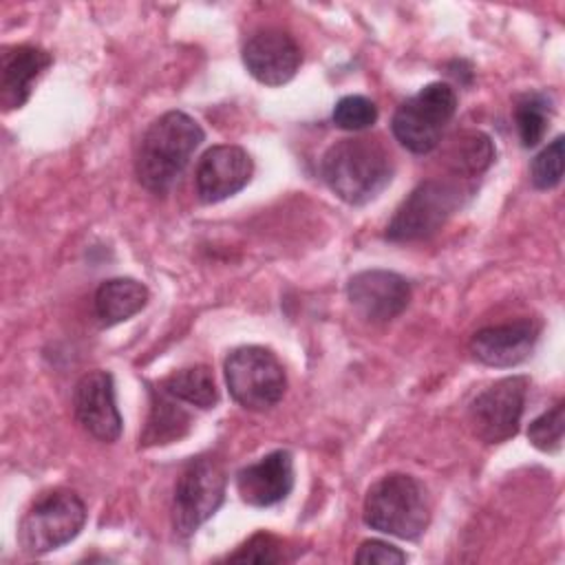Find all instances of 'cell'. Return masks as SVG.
<instances>
[{"instance_id":"cell-1","label":"cell","mask_w":565,"mask_h":565,"mask_svg":"<svg viewBox=\"0 0 565 565\" xmlns=\"http://www.w3.org/2000/svg\"><path fill=\"white\" fill-rule=\"evenodd\" d=\"M320 174L329 190L349 205L375 201L393 179V161L382 141L347 137L327 148Z\"/></svg>"},{"instance_id":"cell-2","label":"cell","mask_w":565,"mask_h":565,"mask_svg":"<svg viewBox=\"0 0 565 565\" xmlns=\"http://www.w3.org/2000/svg\"><path fill=\"white\" fill-rule=\"evenodd\" d=\"M203 137V128L188 113H163L141 137L135 159L139 183L154 194H166L188 168Z\"/></svg>"},{"instance_id":"cell-3","label":"cell","mask_w":565,"mask_h":565,"mask_svg":"<svg viewBox=\"0 0 565 565\" xmlns=\"http://www.w3.org/2000/svg\"><path fill=\"white\" fill-rule=\"evenodd\" d=\"M362 519L371 530L413 541L424 534L430 521L426 490L415 477L391 472L369 488Z\"/></svg>"},{"instance_id":"cell-4","label":"cell","mask_w":565,"mask_h":565,"mask_svg":"<svg viewBox=\"0 0 565 565\" xmlns=\"http://www.w3.org/2000/svg\"><path fill=\"white\" fill-rule=\"evenodd\" d=\"M86 523V505L73 490H51L35 499L18 525V543L29 554L53 552L73 541Z\"/></svg>"},{"instance_id":"cell-5","label":"cell","mask_w":565,"mask_h":565,"mask_svg":"<svg viewBox=\"0 0 565 565\" xmlns=\"http://www.w3.org/2000/svg\"><path fill=\"white\" fill-rule=\"evenodd\" d=\"M455 88L446 82H430L395 110L391 130L406 150L428 154L439 146L448 121L455 117Z\"/></svg>"},{"instance_id":"cell-6","label":"cell","mask_w":565,"mask_h":565,"mask_svg":"<svg viewBox=\"0 0 565 565\" xmlns=\"http://www.w3.org/2000/svg\"><path fill=\"white\" fill-rule=\"evenodd\" d=\"M223 371L232 399L247 411H269L287 391V375L280 360L258 344L234 349L225 358Z\"/></svg>"},{"instance_id":"cell-7","label":"cell","mask_w":565,"mask_h":565,"mask_svg":"<svg viewBox=\"0 0 565 565\" xmlns=\"http://www.w3.org/2000/svg\"><path fill=\"white\" fill-rule=\"evenodd\" d=\"M227 477L212 457H196L181 470L172 494V527L179 536L194 534L223 503Z\"/></svg>"},{"instance_id":"cell-8","label":"cell","mask_w":565,"mask_h":565,"mask_svg":"<svg viewBox=\"0 0 565 565\" xmlns=\"http://www.w3.org/2000/svg\"><path fill=\"white\" fill-rule=\"evenodd\" d=\"M461 205V188L452 181H422L395 210L384 236L395 243L422 241L441 230V225Z\"/></svg>"},{"instance_id":"cell-9","label":"cell","mask_w":565,"mask_h":565,"mask_svg":"<svg viewBox=\"0 0 565 565\" xmlns=\"http://www.w3.org/2000/svg\"><path fill=\"white\" fill-rule=\"evenodd\" d=\"M527 384L530 380L525 375H508L483 388L470 402L468 422L481 441L501 444L519 433Z\"/></svg>"},{"instance_id":"cell-10","label":"cell","mask_w":565,"mask_h":565,"mask_svg":"<svg viewBox=\"0 0 565 565\" xmlns=\"http://www.w3.org/2000/svg\"><path fill=\"white\" fill-rule=\"evenodd\" d=\"M347 298L360 318L369 322H391L411 300V285L388 269H364L349 278Z\"/></svg>"},{"instance_id":"cell-11","label":"cell","mask_w":565,"mask_h":565,"mask_svg":"<svg viewBox=\"0 0 565 565\" xmlns=\"http://www.w3.org/2000/svg\"><path fill=\"white\" fill-rule=\"evenodd\" d=\"M254 174V161L241 146L218 143L207 148L194 170L199 201L218 203L241 192Z\"/></svg>"},{"instance_id":"cell-12","label":"cell","mask_w":565,"mask_h":565,"mask_svg":"<svg viewBox=\"0 0 565 565\" xmlns=\"http://www.w3.org/2000/svg\"><path fill=\"white\" fill-rule=\"evenodd\" d=\"M77 424L97 441L113 444L121 435V415L115 402V382L108 371L82 375L73 391Z\"/></svg>"},{"instance_id":"cell-13","label":"cell","mask_w":565,"mask_h":565,"mask_svg":"<svg viewBox=\"0 0 565 565\" xmlns=\"http://www.w3.org/2000/svg\"><path fill=\"white\" fill-rule=\"evenodd\" d=\"M300 62V46L282 29H260L243 44V64L247 73L265 86H282L294 79Z\"/></svg>"},{"instance_id":"cell-14","label":"cell","mask_w":565,"mask_h":565,"mask_svg":"<svg viewBox=\"0 0 565 565\" xmlns=\"http://www.w3.org/2000/svg\"><path fill=\"white\" fill-rule=\"evenodd\" d=\"M539 333L541 327L530 318L483 327L470 338V353L486 366L510 369L530 358Z\"/></svg>"},{"instance_id":"cell-15","label":"cell","mask_w":565,"mask_h":565,"mask_svg":"<svg viewBox=\"0 0 565 565\" xmlns=\"http://www.w3.org/2000/svg\"><path fill=\"white\" fill-rule=\"evenodd\" d=\"M294 488V457L274 450L236 472V490L247 505L269 508L289 497Z\"/></svg>"},{"instance_id":"cell-16","label":"cell","mask_w":565,"mask_h":565,"mask_svg":"<svg viewBox=\"0 0 565 565\" xmlns=\"http://www.w3.org/2000/svg\"><path fill=\"white\" fill-rule=\"evenodd\" d=\"M0 66V104L2 110L22 108L38 82V77L51 66L49 51L33 44H13L2 49Z\"/></svg>"},{"instance_id":"cell-17","label":"cell","mask_w":565,"mask_h":565,"mask_svg":"<svg viewBox=\"0 0 565 565\" xmlns=\"http://www.w3.org/2000/svg\"><path fill=\"white\" fill-rule=\"evenodd\" d=\"M148 302V289L135 278L104 280L95 291V316L102 324L113 327L137 316Z\"/></svg>"},{"instance_id":"cell-18","label":"cell","mask_w":565,"mask_h":565,"mask_svg":"<svg viewBox=\"0 0 565 565\" xmlns=\"http://www.w3.org/2000/svg\"><path fill=\"white\" fill-rule=\"evenodd\" d=\"M181 404L183 402L170 397L161 388L152 391L150 413L143 433L139 435V446H166L185 437L192 426V415Z\"/></svg>"},{"instance_id":"cell-19","label":"cell","mask_w":565,"mask_h":565,"mask_svg":"<svg viewBox=\"0 0 565 565\" xmlns=\"http://www.w3.org/2000/svg\"><path fill=\"white\" fill-rule=\"evenodd\" d=\"M159 388L170 397L196 406V408H214L218 404V388L214 384V375L210 366L196 364L188 369H179L159 382Z\"/></svg>"},{"instance_id":"cell-20","label":"cell","mask_w":565,"mask_h":565,"mask_svg":"<svg viewBox=\"0 0 565 565\" xmlns=\"http://www.w3.org/2000/svg\"><path fill=\"white\" fill-rule=\"evenodd\" d=\"M494 159V146L488 135L479 130L463 132L450 148L448 161L450 168L461 177H477L481 174Z\"/></svg>"},{"instance_id":"cell-21","label":"cell","mask_w":565,"mask_h":565,"mask_svg":"<svg viewBox=\"0 0 565 565\" xmlns=\"http://www.w3.org/2000/svg\"><path fill=\"white\" fill-rule=\"evenodd\" d=\"M514 121L523 148H534L543 141L550 121V102L545 95H523L514 108Z\"/></svg>"},{"instance_id":"cell-22","label":"cell","mask_w":565,"mask_h":565,"mask_svg":"<svg viewBox=\"0 0 565 565\" xmlns=\"http://www.w3.org/2000/svg\"><path fill=\"white\" fill-rule=\"evenodd\" d=\"M565 404L556 402L550 411L541 413L527 426V439L534 448L543 452H556L563 446V430H565Z\"/></svg>"},{"instance_id":"cell-23","label":"cell","mask_w":565,"mask_h":565,"mask_svg":"<svg viewBox=\"0 0 565 565\" xmlns=\"http://www.w3.org/2000/svg\"><path fill=\"white\" fill-rule=\"evenodd\" d=\"M331 119L342 130L360 132L377 121V106L364 95H347L333 106Z\"/></svg>"},{"instance_id":"cell-24","label":"cell","mask_w":565,"mask_h":565,"mask_svg":"<svg viewBox=\"0 0 565 565\" xmlns=\"http://www.w3.org/2000/svg\"><path fill=\"white\" fill-rule=\"evenodd\" d=\"M563 146L565 139L558 135L547 143L530 163V179L536 190H550L561 183L563 177Z\"/></svg>"},{"instance_id":"cell-25","label":"cell","mask_w":565,"mask_h":565,"mask_svg":"<svg viewBox=\"0 0 565 565\" xmlns=\"http://www.w3.org/2000/svg\"><path fill=\"white\" fill-rule=\"evenodd\" d=\"M282 558L285 554L280 550V541L265 532L254 534L245 545L238 547V552L230 556L234 563H278Z\"/></svg>"},{"instance_id":"cell-26","label":"cell","mask_w":565,"mask_h":565,"mask_svg":"<svg viewBox=\"0 0 565 565\" xmlns=\"http://www.w3.org/2000/svg\"><path fill=\"white\" fill-rule=\"evenodd\" d=\"M404 561H406V554L399 547H395L386 541H377V539L364 541L355 552V563L395 565V563H404Z\"/></svg>"}]
</instances>
